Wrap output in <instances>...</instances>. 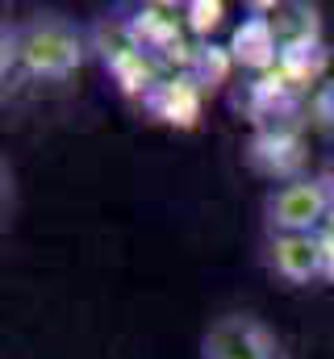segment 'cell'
<instances>
[{"label": "cell", "mask_w": 334, "mask_h": 359, "mask_svg": "<svg viewBox=\"0 0 334 359\" xmlns=\"http://www.w3.org/2000/svg\"><path fill=\"white\" fill-rule=\"evenodd\" d=\"M322 184H326V192L334 196V159L326 163V172H322Z\"/></svg>", "instance_id": "cell-16"}, {"label": "cell", "mask_w": 334, "mask_h": 359, "mask_svg": "<svg viewBox=\"0 0 334 359\" xmlns=\"http://www.w3.org/2000/svg\"><path fill=\"white\" fill-rule=\"evenodd\" d=\"M330 213H334V196L326 192L322 176L288 180L263 201L267 234H318V230H326Z\"/></svg>", "instance_id": "cell-2"}, {"label": "cell", "mask_w": 334, "mask_h": 359, "mask_svg": "<svg viewBox=\"0 0 334 359\" xmlns=\"http://www.w3.org/2000/svg\"><path fill=\"white\" fill-rule=\"evenodd\" d=\"M230 67H234V55H230V50H222V46H213V42H201L196 50H188V67H184V72L209 92V88H218V84H226Z\"/></svg>", "instance_id": "cell-12"}, {"label": "cell", "mask_w": 334, "mask_h": 359, "mask_svg": "<svg viewBox=\"0 0 334 359\" xmlns=\"http://www.w3.org/2000/svg\"><path fill=\"white\" fill-rule=\"evenodd\" d=\"M267 268L288 284H318L322 280L318 234H267Z\"/></svg>", "instance_id": "cell-7"}, {"label": "cell", "mask_w": 334, "mask_h": 359, "mask_svg": "<svg viewBox=\"0 0 334 359\" xmlns=\"http://www.w3.org/2000/svg\"><path fill=\"white\" fill-rule=\"evenodd\" d=\"M255 17L267 21L280 55L288 50H305V46H318L322 42V13L314 4H301V0H272V4H255L250 8Z\"/></svg>", "instance_id": "cell-6"}, {"label": "cell", "mask_w": 334, "mask_h": 359, "mask_svg": "<svg viewBox=\"0 0 334 359\" xmlns=\"http://www.w3.org/2000/svg\"><path fill=\"white\" fill-rule=\"evenodd\" d=\"M318 247H322V280H334V230H318Z\"/></svg>", "instance_id": "cell-15"}, {"label": "cell", "mask_w": 334, "mask_h": 359, "mask_svg": "<svg viewBox=\"0 0 334 359\" xmlns=\"http://www.w3.org/2000/svg\"><path fill=\"white\" fill-rule=\"evenodd\" d=\"M222 13H226V8H222L218 0H188V4H184V25L205 38V34H213V29L222 25Z\"/></svg>", "instance_id": "cell-13"}, {"label": "cell", "mask_w": 334, "mask_h": 359, "mask_svg": "<svg viewBox=\"0 0 334 359\" xmlns=\"http://www.w3.org/2000/svg\"><path fill=\"white\" fill-rule=\"evenodd\" d=\"M130 29L138 38V46L155 59V55H171L180 50V29H184V4H142L134 17H130Z\"/></svg>", "instance_id": "cell-9"}, {"label": "cell", "mask_w": 334, "mask_h": 359, "mask_svg": "<svg viewBox=\"0 0 334 359\" xmlns=\"http://www.w3.org/2000/svg\"><path fill=\"white\" fill-rule=\"evenodd\" d=\"M8 38H13V63L34 80H67L84 63V38L72 21L55 13L29 17L21 29H8Z\"/></svg>", "instance_id": "cell-1"}, {"label": "cell", "mask_w": 334, "mask_h": 359, "mask_svg": "<svg viewBox=\"0 0 334 359\" xmlns=\"http://www.w3.org/2000/svg\"><path fill=\"white\" fill-rule=\"evenodd\" d=\"M201 359H284V347L259 318L226 313L205 330Z\"/></svg>", "instance_id": "cell-4"}, {"label": "cell", "mask_w": 334, "mask_h": 359, "mask_svg": "<svg viewBox=\"0 0 334 359\" xmlns=\"http://www.w3.org/2000/svg\"><path fill=\"white\" fill-rule=\"evenodd\" d=\"M201 96L205 88L188 76V72H175V76H163L155 88L147 92V109L159 117V121H171V126H192L196 113H201Z\"/></svg>", "instance_id": "cell-8"}, {"label": "cell", "mask_w": 334, "mask_h": 359, "mask_svg": "<svg viewBox=\"0 0 334 359\" xmlns=\"http://www.w3.org/2000/svg\"><path fill=\"white\" fill-rule=\"evenodd\" d=\"M226 50L234 55V63H239V67H247V72H255V76H267V72H276V67H280V46H276V38H272L267 21H263V17H255V13H250L239 29H234V38H230V46H226Z\"/></svg>", "instance_id": "cell-10"}, {"label": "cell", "mask_w": 334, "mask_h": 359, "mask_svg": "<svg viewBox=\"0 0 334 359\" xmlns=\"http://www.w3.org/2000/svg\"><path fill=\"white\" fill-rule=\"evenodd\" d=\"M326 63H330V50H326V42H318V46H305V50H288V55H280V76L288 80V88H318L322 84V76H326Z\"/></svg>", "instance_id": "cell-11"}, {"label": "cell", "mask_w": 334, "mask_h": 359, "mask_svg": "<svg viewBox=\"0 0 334 359\" xmlns=\"http://www.w3.org/2000/svg\"><path fill=\"white\" fill-rule=\"evenodd\" d=\"M309 121L318 130H334V80H322L309 92Z\"/></svg>", "instance_id": "cell-14"}, {"label": "cell", "mask_w": 334, "mask_h": 359, "mask_svg": "<svg viewBox=\"0 0 334 359\" xmlns=\"http://www.w3.org/2000/svg\"><path fill=\"white\" fill-rule=\"evenodd\" d=\"M247 163L267 180H301L305 168V138L293 121H263L247 147Z\"/></svg>", "instance_id": "cell-5"}, {"label": "cell", "mask_w": 334, "mask_h": 359, "mask_svg": "<svg viewBox=\"0 0 334 359\" xmlns=\"http://www.w3.org/2000/svg\"><path fill=\"white\" fill-rule=\"evenodd\" d=\"M92 38H96V50H100L109 76H113L126 92H142V96H147V92L159 84L155 59L138 46L130 21H100V25L92 29Z\"/></svg>", "instance_id": "cell-3"}, {"label": "cell", "mask_w": 334, "mask_h": 359, "mask_svg": "<svg viewBox=\"0 0 334 359\" xmlns=\"http://www.w3.org/2000/svg\"><path fill=\"white\" fill-rule=\"evenodd\" d=\"M326 226H330V230H334V213H330V222H326Z\"/></svg>", "instance_id": "cell-17"}]
</instances>
